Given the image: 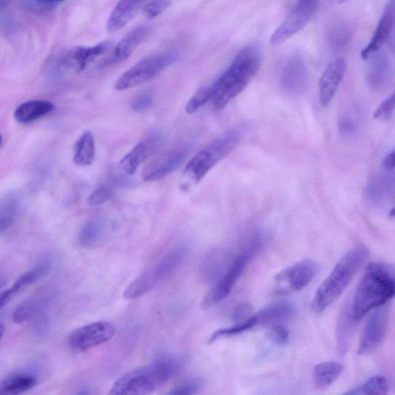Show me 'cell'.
<instances>
[{
	"label": "cell",
	"mask_w": 395,
	"mask_h": 395,
	"mask_svg": "<svg viewBox=\"0 0 395 395\" xmlns=\"http://www.w3.org/2000/svg\"><path fill=\"white\" fill-rule=\"evenodd\" d=\"M262 61L259 46L250 45L237 54L229 68L209 87L214 108L222 109L242 93L256 75Z\"/></svg>",
	"instance_id": "obj_1"
},
{
	"label": "cell",
	"mask_w": 395,
	"mask_h": 395,
	"mask_svg": "<svg viewBox=\"0 0 395 395\" xmlns=\"http://www.w3.org/2000/svg\"><path fill=\"white\" fill-rule=\"evenodd\" d=\"M395 293L394 269L389 263H370L362 277L351 307L356 320L363 318L368 312L381 308L394 298Z\"/></svg>",
	"instance_id": "obj_2"
},
{
	"label": "cell",
	"mask_w": 395,
	"mask_h": 395,
	"mask_svg": "<svg viewBox=\"0 0 395 395\" xmlns=\"http://www.w3.org/2000/svg\"><path fill=\"white\" fill-rule=\"evenodd\" d=\"M368 257L369 252L365 246H357L346 253L319 286L311 302L312 310L320 314L339 299Z\"/></svg>",
	"instance_id": "obj_3"
},
{
	"label": "cell",
	"mask_w": 395,
	"mask_h": 395,
	"mask_svg": "<svg viewBox=\"0 0 395 395\" xmlns=\"http://www.w3.org/2000/svg\"><path fill=\"white\" fill-rule=\"evenodd\" d=\"M178 361L164 357L151 365L123 375L111 387L110 395H146L158 390L178 372Z\"/></svg>",
	"instance_id": "obj_4"
},
{
	"label": "cell",
	"mask_w": 395,
	"mask_h": 395,
	"mask_svg": "<svg viewBox=\"0 0 395 395\" xmlns=\"http://www.w3.org/2000/svg\"><path fill=\"white\" fill-rule=\"evenodd\" d=\"M266 241L267 236L261 232L255 233L250 238L249 243L245 247L243 251L234 259L226 273L205 295L201 304L202 310H209L227 298L232 292L246 266L263 248Z\"/></svg>",
	"instance_id": "obj_5"
},
{
	"label": "cell",
	"mask_w": 395,
	"mask_h": 395,
	"mask_svg": "<svg viewBox=\"0 0 395 395\" xmlns=\"http://www.w3.org/2000/svg\"><path fill=\"white\" fill-rule=\"evenodd\" d=\"M187 254L185 245L173 249L154 266L148 269L126 288L123 298L135 300L152 291L164 279L169 277L181 265Z\"/></svg>",
	"instance_id": "obj_6"
},
{
	"label": "cell",
	"mask_w": 395,
	"mask_h": 395,
	"mask_svg": "<svg viewBox=\"0 0 395 395\" xmlns=\"http://www.w3.org/2000/svg\"><path fill=\"white\" fill-rule=\"evenodd\" d=\"M240 131L231 130L214 141L204 150L198 153L186 166L184 174L195 184L207 175V173L231 152L240 143Z\"/></svg>",
	"instance_id": "obj_7"
},
{
	"label": "cell",
	"mask_w": 395,
	"mask_h": 395,
	"mask_svg": "<svg viewBox=\"0 0 395 395\" xmlns=\"http://www.w3.org/2000/svg\"><path fill=\"white\" fill-rule=\"evenodd\" d=\"M178 56L177 53L168 52L147 57L123 73L115 84V89L125 90L146 83L174 63Z\"/></svg>",
	"instance_id": "obj_8"
},
{
	"label": "cell",
	"mask_w": 395,
	"mask_h": 395,
	"mask_svg": "<svg viewBox=\"0 0 395 395\" xmlns=\"http://www.w3.org/2000/svg\"><path fill=\"white\" fill-rule=\"evenodd\" d=\"M319 269L317 263L310 260L296 262L275 276L274 294L286 296L303 289L315 279Z\"/></svg>",
	"instance_id": "obj_9"
},
{
	"label": "cell",
	"mask_w": 395,
	"mask_h": 395,
	"mask_svg": "<svg viewBox=\"0 0 395 395\" xmlns=\"http://www.w3.org/2000/svg\"><path fill=\"white\" fill-rule=\"evenodd\" d=\"M318 0H298L285 20L270 37V44L277 46L301 30L314 16Z\"/></svg>",
	"instance_id": "obj_10"
},
{
	"label": "cell",
	"mask_w": 395,
	"mask_h": 395,
	"mask_svg": "<svg viewBox=\"0 0 395 395\" xmlns=\"http://www.w3.org/2000/svg\"><path fill=\"white\" fill-rule=\"evenodd\" d=\"M115 332V326L109 321H96L74 330L69 336V344L73 350L86 351L111 341Z\"/></svg>",
	"instance_id": "obj_11"
},
{
	"label": "cell",
	"mask_w": 395,
	"mask_h": 395,
	"mask_svg": "<svg viewBox=\"0 0 395 395\" xmlns=\"http://www.w3.org/2000/svg\"><path fill=\"white\" fill-rule=\"evenodd\" d=\"M389 312L388 308L381 307L370 315L362 333L359 344L360 356H367L382 344L388 331Z\"/></svg>",
	"instance_id": "obj_12"
},
{
	"label": "cell",
	"mask_w": 395,
	"mask_h": 395,
	"mask_svg": "<svg viewBox=\"0 0 395 395\" xmlns=\"http://www.w3.org/2000/svg\"><path fill=\"white\" fill-rule=\"evenodd\" d=\"M281 85L284 92L293 95H300L307 92L309 73L300 55H293L286 62L281 72Z\"/></svg>",
	"instance_id": "obj_13"
},
{
	"label": "cell",
	"mask_w": 395,
	"mask_h": 395,
	"mask_svg": "<svg viewBox=\"0 0 395 395\" xmlns=\"http://www.w3.org/2000/svg\"><path fill=\"white\" fill-rule=\"evenodd\" d=\"M394 0H389L384 8V13L375 35L368 45L361 51V57L367 60L370 56L381 51L383 45L388 42L393 34L394 27Z\"/></svg>",
	"instance_id": "obj_14"
},
{
	"label": "cell",
	"mask_w": 395,
	"mask_h": 395,
	"mask_svg": "<svg viewBox=\"0 0 395 395\" xmlns=\"http://www.w3.org/2000/svg\"><path fill=\"white\" fill-rule=\"evenodd\" d=\"M345 71L346 62L344 59H336L327 66L319 83V99L323 107H328L332 103Z\"/></svg>",
	"instance_id": "obj_15"
},
{
	"label": "cell",
	"mask_w": 395,
	"mask_h": 395,
	"mask_svg": "<svg viewBox=\"0 0 395 395\" xmlns=\"http://www.w3.org/2000/svg\"><path fill=\"white\" fill-rule=\"evenodd\" d=\"M147 26H140L131 30L114 48L112 54L107 60V65L116 64L126 61L135 49L142 43L148 32Z\"/></svg>",
	"instance_id": "obj_16"
},
{
	"label": "cell",
	"mask_w": 395,
	"mask_h": 395,
	"mask_svg": "<svg viewBox=\"0 0 395 395\" xmlns=\"http://www.w3.org/2000/svg\"><path fill=\"white\" fill-rule=\"evenodd\" d=\"M370 63L367 73L368 85L378 90L384 87L388 83L392 74V63L389 56L385 53L377 52L370 57Z\"/></svg>",
	"instance_id": "obj_17"
},
{
	"label": "cell",
	"mask_w": 395,
	"mask_h": 395,
	"mask_svg": "<svg viewBox=\"0 0 395 395\" xmlns=\"http://www.w3.org/2000/svg\"><path fill=\"white\" fill-rule=\"evenodd\" d=\"M144 2L145 0H120L109 18L107 30L114 32L125 28L135 18Z\"/></svg>",
	"instance_id": "obj_18"
},
{
	"label": "cell",
	"mask_w": 395,
	"mask_h": 395,
	"mask_svg": "<svg viewBox=\"0 0 395 395\" xmlns=\"http://www.w3.org/2000/svg\"><path fill=\"white\" fill-rule=\"evenodd\" d=\"M353 36L352 25L343 19L333 20L326 30L327 43L334 52H339L347 47Z\"/></svg>",
	"instance_id": "obj_19"
},
{
	"label": "cell",
	"mask_w": 395,
	"mask_h": 395,
	"mask_svg": "<svg viewBox=\"0 0 395 395\" xmlns=\"http://www.w3.org/2000/svg\"><path fill=\"white\" fill-rule=\"evenodd\" d=\"M48 270L49 265L44 263V265H39L20 276L9 289L0 294V310H2L11 302L16 293L39 281L41 277L44 276Z\"/></svg>",
	"instance_id": "obj_20"
},
{
	"label": "cell",
	"mask_w": 395,
	"mask_h": 395,
	"mask_svg": "<svg viewBox=\"0 0 395 395\" xmlns=\"http://www.w3.org/2000/svg\"><path fill=\"white\" fill-rule=\"evenodd\" d=\"M37 384L35 376L29 373H14L0 382V394L15 395L26 392Z\"/></svg>",
	"instance_id": "obj_21"
},
{
	"label": "cell",
	"mask_w": 395,
	"mask_h": 395,
	"mask_svg": "<svg viewBox=\"0 0 395 395\" xmlns=\"http://www.w3.org/2000/svg\"><path fill=\"white\" fill-rule=\"evenodd\" d=\"M54 109L52 103L46 101H30L20 105L15 111V119L19 123H28Z\"/></svg>",
	"instance_id": "obj_22"
},
{
	"label": "cell",
	"mask_w": 395,
	"mask_h": 395,
	"mask_svg": "<svg viewBox=\"0 0 395 395\" xmlns=\"http://www.w3.org/2000/svg\"><path fill=\"white\" fill-rule=\"evenodd\" d=\"M356 321L353 317L351 308L346 307L337 325V348L342 356L347 353Z\"/></svg>",
	"instance_id": "obj_23"
},
{
	"label": "cell",
	"mask_w": 395,
	"mask_h": 395,
	"mask_svg": "<svg viewBox=\"0 0 395 395\" xmlns=\"http://www.w3.org/2000/svg\"><path fill=\"white\" fill-rule=\"evenodd\" d=\"M112 47L110 41H106L93 47H78L72 54V59L75 62L78 71L85 70L87 64L97 57L106 54Z\"/></svg>",
	"instance_id": "obj_24"
},
{
	"label": "cell",
	"mask_w": 395,
	"mask_h": 395,
	"mask_svg": "<svg viewBox=\"0 0 395 395\" xmlns=\"http://www.w3.org/2000/svg\"><path fill=\"white\" fill-rule=\"evenodd\" d=\"M344 366L336 361L323 362L312 372V379L317 387L324 388L333 384L342 374Z\"/></svg>",
	"instance_id": "obj_25"
},
{
	"label": "cell",
	"mask_w": 395,
	"mask_h": 395,
	"mask_svg": "<svg viewBox=\"0 0 395 395\" xmlns=\"http://www.w3.org/2000/svg\"><path fill=\"white\" fill-rule=\"evenodd\" d=\"M95 142L92 133L86 131L79 138L74 148L73 162L80 166H90L95 160Z\"/></svg>",
	"instance_id": "obj_26"
},
{
	"label": "cell",
	"mask_w": 395,
	"mask_h": 395,
	"mask_svg": "<svg viewBox=\"0 0 395 395\" xmlns=\"http://www.w3.org/2000/svg\"><path fill=\"white\" fill-rule=\"evenodd\" d=\"M186 158V152L185 150L177 151L171 153L168 156L167 159H164L159 166L155 168L152 171L148 173L145 176L146 182H153L166 177L172 171L178 169L181 164H182Z\"/></svg>",
	"instance_id": "obj_27"
},
{
	"label": "cell",
	"mask_w": 395,
	"mask_h": 395,
	"mask_svg": "<svg viewBox=\"0 0 395 395\" xmlns=\"http://www.w3.org/2000/svg\"><path fill=\"white\" fill-rule=\"evenodd\" d=\"M294 312L295 308L293 304L288 302H281L272 304V305L259 311L257 314L262 325L290 318L294 315Z\"/></svg>",
	"instance_id": "obj_28"
},
{
	"label": "cell",
	"mask_w": 395,
	"mask_h": 395,
	"mask_svg": "<svg viewBox=\"0 0 395 395\" xmlns=\"http://www.w3.org/2000/svg\"><path fill=\"white\" fill-rule=\"evenodd\" d=\"M105 225L100 220H92L81 229L78 242L83 248H90L100 243L105 234Z\"/></svg>",
	"instance_id": "obj_29"
},
{
	"label": "cell",
	"mask_w": 395,
	"mask_h": 395,
	"mask_svg": "<svg viewBox=\"0 0 395 395\" xmlns=\"http://www.w3.org/2000/svg\"><path fill=\"white\" fill-rule=\"evenodd\" d=\"M148 154L150 152L145 143H139L121 160L119 167L128 176H133Z\"/></svg>",
	"instance_id": "obj_30"
},
{
	"label": "cell",
	"mask_w": 395,
	"mask_h": 395,
	"mask_svg": "<svg viewBox=\"0 0 395 395\" xmlns=\"http://www.w3.org/2000/svg\"><path fill=\"white\" fill-rule=\"evenodd\" d=\"M389 391L388 382L383 376L377 375L370 377L364 384L357 387V388L345 393L350 395L360 394H387Z\"/></svg>",
	"instance_id": "obj_31"
},
{
	"label": "cell",
	"mask_w": 395,
	"mask_h": 395,
	"mask_svg": "<svg viewBox=\"0 0 395 395\" xmlns=\"http://www.w3.org/2000/svg\"><path fill=\"white\" fill-rule=\"evenodd\" d=\"M18 204L13 197L6 198L0 204V235L9 229L18 216Z\"/></svg>",
	"instance_id": "obj_32"
},
{
	"label": "cell",
	"mask_w": 395,
	"mask_h": 395,
	"mask_svg": "<svg viewBox=\"0 0 395 395\" xmlns=\"http://www.w3.org/2000/svg\"><path fill=\"white\" fill-rule=\"evenodd\" d=\"M211 90L210 87H203L198 90L188 101L186 107V111L188 114H192L199 111L202 107L210 101Z\"/></svg>",
	"instance_id": "obj_33"
},
{
	"label": "cell",
	"mask_w": 395,
	"mask_h": 395,
	"mask_svg": "<svg viewBox=\"0 0 395 395\" xmlns=\"http://www.w3.org/2000/svg\"><path fill=\"white\" fill-rule=\"evenodd\" d=\"M203 381L200 378H193L176 387L169 391L173 395H190L199 392L203 388Z\"/></svg>",
	"instance_id": "obj_34"
},
{
	"label": "cell",
	"mask_w": 395,
	"mask_h": 395,
	"mask_svg": "<svg viewBox=\"0 0 395 395\" xmlns=\"http://www.w3.org/2000/svg\"><path fill=\"white\" fill-rule=\"evenodd\" d=\"M170 4L171 0H154L144 6L143 13L147 19L152 20L166 11Z\"/></svg>",
	"instance_id": "obj_35"
},
{
	"label": "cell",
	"mask_w": 395,
	"mask_h": 395,
	"mask_svg": "<svg viewBox=\"0 0 395 395\" xmlns=\"http://www.w3.org/2000/svg\"><path fill=\"white\" fill-rule=\"evenodd\" d=\"M111 195V188L108 186H102L90 195L87 200L88 205L90 207H97L108 201Z\"/></svg>",
	"instance_id": "obj_36"
},
{
	"label": "cell",
	"mask_w": 395,
	"mask_h": 395,
	"mask_svg": "<svg viewBox=\"0 0 395 395\" xmlns=\"http://www.w3.org/2000/svg\"><path fill=\"white\" fill-rule=\"evenodd\" d=\"M154 102V96L151 92H144L137 96L130 104L131 109L138 113H142L150 109Z\"/></svg>",
	"instance_id": "obj_37"
},
{
	"label": "cell",
	"mask_w": 395,
	"mask_h": 395,
	"mask_svg": "<svg viewBox=\"0 0 395 395\" xmlns=\"http://www.w3.org/2000/svg\"><path fill=\"white\" fill-rule=\"evenodd\" d=\"M395 105V97L393 94L387 98L375 112L374 118L377 120H389L393 114Z\"/></svg>",
	"instance_id": "obj_38"
},
{
	"label": "cell",
	"mask_w": 395,
	"mask_h": 395,
	"mask_svg": "<svg viewBox=\"0 0 395 395\" xmlns=\"http://www.w3.org/2000/svg\"><path fill=\"white\" fill-rule=\"evenodd\" d=\"M272 341L278 345H285L289 341V332L281 324H274L270 328Z\"/></svg>",
	"instance_id": "obj_39"
},
{
	"label": "cell",
	"mask_w": 395,
	"mask_h": 395,
	"mask_svg": "<svg viewBox=\"0 0 395 395\" xmlns=\"http://www.w3.org/2000/svg\"><path fill=\"white\" fill-rule=\"evenodd\" d=\"M339 128L340 134L345 138H352L357 131L356 123L349 116H342L339 119Z\"/></svg>",
	"instance_id": "obj_40"
},
{
	"label": "cell",
	"mask_w": 395,
	"mask_h": 395,
	"mask_svg": "<svg viewBox=\"0 0 395 395\" xmlns=\"http://www.w3.org/2000/svg\"><path fill=\"white\" fill-rule=\"evenodd\" d=\"M35 312V307L31 303L21 304L13 312V319L14 322L21 324L28 320Z\"/></svg>",
	"instance_id": "obj_41"
},
{
	"label": "cell",
	"mask_w": 395,
	"mask_h": 395,
	"mask_svg": "<svg viewBox=\"0 0 395 395\" xmlns=\"http://www.w3.org/2000/svg\"><path fill=\"white\" fill-rule=\"evenodd\" d=\"M389 188V186H387L384 181L379 180L376 181L369 188V193L370 199L377 202V200H384L386 195L387 189Z\"/></svg>",
	"instance_id": "obj_42"
},
{
	"label": "cell",
	"mask_w": 395,
	"mask_h": 395,
	"mask_svg": "<svg viewBox=\"0 0 395 395\" xmlns=\"http://www.w3.org/2000/svg\"><path fill=\"white\" fill-rule=\"evenodd\" d=\"M253 312V307L248 303H245L238 305L233 310L232 320L234 322L241 323L242 321L248 319Z\"/></svg>",
	"instance_id": "obj_43"
},
{
	"label": "cell",
	"mask_w": 395,
	"mask_h": 395,
	"mask_svg": "<svg viewBox=\"0 0 395 395\" xmlns=\"http://www.w3.org/2000/svg\"><path fill=\"white\" fill-rule=\"evenodd\" d=\"M382 167L385 171H392L394 169V152L387 154L382 162Z\"/></svg>",
	"instance_id": "obj_44"
},
{
	"label": "cell",
	"mask_w": 395,
	"mask_h": 395,
	"mask_svg": "<svg viewBox=\"0 0 395 395\" xmlns=\"http://www.w3.org/2000/svg\"><path fill=\"white\" fill-rule=\"evenodd\" d=\"M39 2L45 4H55L64 1V0H38Z\"/></svg>",
	"instance_id": "obj_45"
},
{
	"label": "cell",
	"mask_w": 395,
	"mask_h": 395,
	"mask_svg": "<svg viewBox=\"0 0 395 395\" xmlns=\"http://www.w3.org/2000/svg\"><path fill=\"white\" fill-rule=\"evenodd\" d=\"M11 2V0H0V10L4 9Z\"/></svg>",
	"instance_id": "obj_46"
},
{
	"label": "cell",
	"mask_w": 395,
	"mask_h": 395,
	"mask_svg": "<svg viewBox=\"0 0 395 395\" xmlns=\"http://www.w3.org/2000/svg\"><path fill=\"white\" fill-rule=\"evenodd\" d=\"M5 332V327L2 324H0V340H1Z\"/></svg>",
	"instance_id": "obj_47"
},
{
	"label": "cell",
	"mask_w": 395,
	"mask_h": 395,
	"mask_svg": "<svg viewBox=\"0 0 395 395\" xmlns=\"http://www.w3.org/2000/svg\"><path fill=\"white\" fill-rule=\"evenodd\" d=\"M332 1L336 2V3H339V4H341V3L348 1V0H332Z\"/></svg>",
	"instance_id": "obj_48"
},
{
	"label": "cell",
	"mask_w": 395,
	"mask_h": 395,
	"mask_svg": "<svg viewBox=\"0 0 395 395\" xmlns=\"http://www.w3.org/2000/svg\"><path fill=\"white\" fill-rule=\"evenodd\" d=\"M1 142H2V137L0 136V144H1Z\"/></svg>",
	"instance_id": "obj_49"
}]
</instances>
